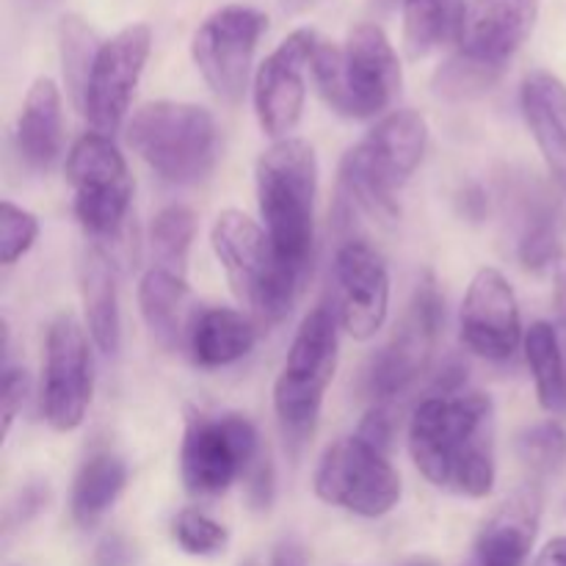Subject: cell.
Masks as SVG:
<instances>
[{"mask_svg": "<svg viewBox=\"0 0 566 566\" xmlns=\"http://www.w3.org/2000/svg\"><path fill=\"white\" fill-rule=\"evenodd\" d=\"M523 116L558 191L566 193V86L553 72H531L520 88Z\"/></svg>", "mask_w": 566, "mask_h": 566, "instance_id": "20", "label": "cell"}, {"mask_svg": "<svg viewBox=\"0 0 566 566\" xmlns=\"http://www.w3.org/2000/svg\"><path fill=\"white\" fill-rule=\"evenodd\" d=\"M442 329V296L431 274L420 276L407 315L396 335L368 368V392L376 403H390L409 390L429 368Z\"/></svg>", "mask_w": 566, "mask_h": 566, "instance_id": "11", "label": "cell"}, {"mask_svg": "<svg viewBox=\"0 0 566 566\" xmlns=\"http://www.w3.org/2000/svg\"><path fill=\"white\" fill-rule=\"evenodd\" d=\"M25 3H33V6H39V3H48V0H25Z\"/></svg>", "mask_w": 566, "mask_h": 566, "instance_id": "43", "label": "cell"}, {"mask_svg": "<svg viewBox=\"0 0 566 566\" xmlns=\"http://www.w3.org/2000/svg\"><path fill=\"white\" fill-rule=\"evenodd\" d=\"M525 357L534 374L539 403L553 415H566V363L556 326L534 324L525 335Z\"/></svg>", "mask_w": 566, "mask_h": 566, "instance_id": "27", "label": "cell"}, {"mask_svg": "<svg viewBox=\"0 0 566 566\" xmlns=\"http://www.w3.org/2000/svg\"><path fill=\"white\" fill-rule=\"evenodd\" d=\"M318 160L302 138H280L258 160V202L265 235L287 269L307 276L315 238Z\"/></svg>", "mask_w": 566, "mask_h": 566, "instance_id": "2", "label": "cell"}, {"mask_svg": "<svg viewBox=\"0 0 566 566\" xmlns=\"http://www.w3.org/2000/svg\"><path fill=\"white\" fill-rule=\"evenodd\" d=\"M138 304L144 324L164 348H177L191 335V291L186 274L153 265L138 285Z\"/></svg>", "mask_w": 566, "mask_h": 566, "instance_id": "22", "label": "cell"}, {"mask_svg": "<svg viewBox=\"0 0 566 566\" xmlns=\"http://www.w3.org/2000/svg\"><path fill=\"white\" fill-rule=\"evenodd\" d=\"M313 81L321 97L348 119H370L396 99L401 64L379 25H357L343 44L321 42L313 55Z\"/></svg>", "mask_w": 566, "mask_h": 566, "instance_id": "4", "label": "cell"}, {"mask_svg": "<svg viewBox=\"0 0 566 566\" xmlns=\"http://www.w3.org/2000/svg\"><path fill=\"white\" fill-rule=\"evenodd\" d=\"M77 280H81L83 310H86V324L94 343L99 346V352L116 354L122 340V321L114 260L103 249L88 247L77 265Z\"/></svg>", "mask_w": 566, "mask_h": 566, "instance_id": "23", "label": "cell"}, {"mask_svg": "<svg viewBox=\"0 0 566 566\" xmlns=\"http://www.w3.org/2000/svg\"><path fill=\"white\" fill-rule=\"evenodd\" d=\"M280 3H282V9L291 11V14H296V11L310 9V6H313L315 0H280Z\"/></svg>", "mask_w": 566, "mask_h": 566, "instance_id": "41", "label": "cell"}, {"mask_svg": "<svg viewBox=\"0 0 566 566\" xmlns=\"http://www.w3.org/2000/svg\"><path fill=\"white\" fill-rule=\"evenodd\" d=\"M263 11L252 6H224L197 28L191 55L210 92L224 103H241L252 72L254 50L263 36Z\"/></svg>", "mask_w": 566, "mask_h": 566, "instance_id": "12", "label": "cell"}, {"mask_svg": "<svg viewBox=\"0 0 566 566\" xmlns=\"http://www.w3.org/2000/svg\"><path fill=\"white\" fill-rule=\"evenodd\" d=\"M171 534L175 542L188 553V556H216L227 547V528L221 523H216L213 517L202 514L199 509H186L175 517L171 525Z\"/></svg>", "mask_w": 566, "mask_h": 566, "instance_id": "31", "label": "cell"}, {"mask_svg": "<svg viewBox=\"0 0 566 566\" xmlns=\"http://www.w3.org/2000/svg\"><path fill=\"white\" fill-rule=\"evenodd\" d=\"M468 0H403V48L409 59L462 42Z\"/></svg>", "mask_w": 566, "mask_h": 566, "instance_id": "25", "label": "cell"}, {"mask_svg": "<svg viewBox=\"0 0 566 566\" xmlns=\"http://www.w3.org/2000/svg\"><path fill=\"white\" fill-rule=\"evenodd\" d=\"M17 153L31 169L44 171L61 155V94L50 77H39L28 88L17 119Z\"/></svg>", "mask_w": 566, "mask_h": 566, "instance_id": "21", "label": "cell"}, {"mask_svg": "<svg viewBox=\"0 0 566 566\" xmlns=\"http://www.w3.org/2000/svg\"><path fill=\"white\" fill-rule=\"evenodd\" d=\"M503 202L517 227V258L525 269H545L564 258L566 205L534 175H512L503 182Z\"/></svg>", "mask_w": 566, "mask_h": 566, "instance_id": "18", "label": "cell"}, {"mask_svg": "<svg viewBox=\"0 0 566 566\" xmlns=\"http://www.w3.org/2000/svg\"><path fill=\"white\" fill-rule=\"evenodd\" d=\"M407 566H440V564L431 562V558H418V562H409Z\"/></svg>", "mask_w": 566, "mask_h": 566, "instance_id": "42", "label": "cell"}, {"mask_svg": "<svg viewBox=\"0 0 566 566\" xmlns=\"http://www.w3.org/2000/svg\"><path fill=\"white\" fill-rule=\"evenodd\" d=\"M25 390H28L25 370L14 368V365H6L3 368V434L6 437H9L11 423H14L22 401H25Z\"/></svg>", "mask_w": 566, "mask_h": 566, "instance_id": "33", "label": "cell"}, {"mask_svg": "<svg viewBox=\"0 0 566 566\" xmlns=\"http://www.w3.org/2000/svg\"><path fill=\"white\" fill-rule=\"evenodd\" d=\"M193 232H197V219H193V213L186 205H169V208L160 210L155 216L153 227H149L155 265L186 274Z\"/></svg>", "mask_w": 566, "mask_h": 566, "instance_id": "29", "label": "cell"}, {"mask_svg": "<svg viewBox=\"0 0 566 566\" xmlns=\"http://www.w3.org/2000/svg\"><path fill=\"white\" fill-rule=\"evenodd\" d=\"M92 403V357L81 321L61 313L44 346L42 409L55 431H75Z\"/></svg>", "mask_w": 566, "mask_h": 566, "instance_id": "13", "label": "cell"}, {"mask_svg": "<svg viewBox=\"0 0 566 566\" xmlns=\"http://www.w3.org/2000/svg\"><path fill=\"white\" fill-rule=\"evenodd\" d=\"M415 468L437 490L486 497L495 486V407L484 392H434L409 423Z\"/></svg>", "mask_w": 566, "mask_h": 566, "instance_id": "1", "label": "cell"}, {"mask_svg": "<svg viewBox=\"0 0 566 566\" xmlns=\"http://www.w3.org/2000/svg\"><path fill=\"white\" fill-rule=\"evenodd\" d=\"M66 180L75 191V216L92 247L103 249L122 243L130 213L133 180L125 158L103 133L77 138L66 160Z\"/></svg>", "mask_w": 566, "mask_h": 566, "instance_id": "8", "label": "cell"}, {"mask_svg": "<svg viewBox=\"0 0 566 566\" xmlns=\"http://www.w3.org/2000/svg\"><path fill=\"white\" fill-rule=\"evenodd\" d=\"M318 44V33L298 28L260 64L254 75V111L260 127L276 142L287 138V133L302 119L304 97H307L304 72L313 66Z\"/></svg>", "mask_w": 566, "mask_h": 566, "instance_id": "15", "label": "cell"}, {"mask_svg": "<svg viewBox=\"0 0 566 566\" xmlns=\"http://www.w3.org/2000/svg\"><path fill=\"white\" fill-rule=\"evenodd\" d=\"M149 50H153V31L142 22L127 25L114 39L103 42L81 105L94 133L108 136L122 125L147 66Z\"/></svg>", "mask_w": 566, "mask_h": 566, "instance_id": "14", "label": "cell"}, {"mask_svg": "<svg viewBox=\"0 0 566 566\" xmlns=\"http://www.w3.org/2000/svg\"><path fill=\"white\" fill-rule=\"evenodd\" d=\"M252 503L254 509H269L271 497H274V470H271L269 459H258V464L252 468Z\"/></svg>", "mask_w": 566, "mask_h": 566, "instance_id": "35", "label": "cell"}, {"mask_svg": "<svg viewBox=\"0 0 566 566\" xmlns=\"http://www.w3.org/2000/svg\"><path fill=\"white\" fill-rule=\"evenodd\" d=\"M315 495L357 517L390 514L401 501V479L390 464V446L363 431L337 440L315 470Z\"/></svg>", "mask_w": 566, "mask_h": 566, "instance_id": "9", "label": "cell"}, {"mask_svg": "<svg viewBox=\"0 0 566 566\" xmlns=\"http://www.w3.org/2000/svg\"><path fill=\"white\" fill-rule=\"evenodd\" d=\"M44 501H48V490H42V486H25V490L20 492V501L11 506V517L20 523V520H28L31 514H36L39 509L44 506Z\"/></svg>", "mask_w": 566, "mask_h": 566, "instance_id": "37", "label": "cell"}, {"mask_svg": "<svg viewBox=\"0 0 566 566\" xmlns=\"http://www.w3.org/2000/svg\"><path fill=\"white\" fill-rule=\"evenodd\" d=\"M429 127L415 111H392L340 164V197L376 221L398 216L396 191L415 175L426 153Z\"/></svg>", "mask_w": 566, "mask_h": 566, "instance_id": "3", "label": "cell"}, {"mask_svg": "<svg viewBox=\"0 0 566 566\" xmlns=\"http://www.w3.org/2000/svg\"><path fill=\"white\" fill-rule=\"evenodd\" d=\"M539 17V0H470L459 55L470 64L503 75Z\"/></svg>", "mask_w": 566, "mask_h": 566, "instance_id": "19", "label": "cell"}, {"mask_svg": "<svg viewBox=\"0 0 566 566\" xmlns=\"http://www.w3.org/2000/svg\"><path fill=\"white\" fill-rule=\"evenodd\" d=\"M127 484V468L119 457L103 451L83 462L72 486V520L81 528H94Z\"/></svg>", "mask_w": 566, "mask_h": 566, "instance_id": "26", "label": "cell"}, {"mask_svg": "<svg viewBox=\"0 0 566 566\" xmlns=\"http://www.w3.org/2000/svg\"><path fill=\"white\" fill-rule=\"evenodd\" d=\"M517 453L536 475H553L566 462V431L556 420H545L517 437Z\"/></svg>", "mask_w": 566, "mask_h": 566, "instance_id": "30", "label": "cell"}, {"mask_svg": "<svg viewBox=\"0 0 566 566\" xmlns=\"http://www.w3.org/2000/svg\"><path fill=\"white\" fill-rule=\"evenodd\" d=\"M210 241L243 307L263 324H280L302 293L304 274L276 258L263 227L241 210L219 213Z\"/></svg>", "mask_w": 566, "mask_h": 566, "instance_id": "5", "label": "cell"}, {"mask_svg": "<svg viewBox=\"0 0 566 566\" xmlns=\"http://www.w3.org/2000/svg\"><path fill=\"white\" fill-rule=\"evenodd\" d=\"M39 238V221L36 216L22 210L20 205L6 199L0 208V260L6 265L17 263L28 249L36 243Z\"/></svg>", "mask_w": 566, "mask_h": 566, "instance_id": "32", "label": "cell"}, {"mask_svg": "<svg viewBox=\"0 0 566 566\" xmlns=\"http://www.w3.org/2000/svg\"><path fill=\"white\" fill-rule=\"evenodd\" d=\"M260 459L258 429L243 415H191L180 448L182 484L197 497L224 495Z\"/></svg>", "mask_w": 566, "mask_h": 566, "instance_id": "10", "label": "cell"}, {"mask_svg": "<svg viewBox=\"0 0 566 566\" xmlns=\"http://www.w3.org/2000/svg\"><path fill=\"white\" fill-rule=\"evenodd\" d=\"M337 321L357 340H368L381 329L390 307V274L370 243L352 241L337 249Z\"/></svg>", "mask_w": 566, "mask_h": 566, "instance_id": "16", "label": "cell"}, {"mask_svg": "<svg viewBox=\"0 0 566 566\" xmlns=\"http://www.w3.org/2000/svg\"><path fill=\"white\" fill-rule=\"evenodd\" d=\"M462 340L479 357L503 363L523 343V321L514 287L497 269H481L462 304Z\"/></svg>", "mask_w": 566, "mask_h": 566, "instance_id": "17", "label": "cell"}, {"mask_svg": "<svg viewBox=\"0 0 566 566\" xmlns=\"http://www.w3.org/2000/svg\"><path fill=\"white\" fill-rule=\"evenodd\" d=\"M269 566H307V553L296 539H285L276 545Z\"/></svg>", "mask_w": 566, "mask_h": 566, "instance_id": "38", "label": "cell"}, {"mask_svg": "<svg viewBox=\"0 0 566 566\" xmlns=\"http://www.w3.org/2000/svg\"><path fill=\"white\" fill-rule=\"evenodd\" d=\"M337 368V318L329 307H315L298 326L280 379L274 385V409L291 446L313 434L324 407L326 387Z\"/></svg>", "mask_w": 566, "mask_h": 566, "instance_id": "7", "label": "cell"}, {"mask_svg": "<svg viewBox=\"0 0 566 566\" xmlns=\"http://www.w3.org/2000/svg\"><path fill=\"white\" fill-rule=\"evenodd\" d=\"M464 566H475V564H473V562H468V564H464Z\"/></svg>", "mask_w": 566, "mask_h": 566, "instance_id": "44", "label": "cell"}, {"mask_svg": "<svg viewBox=\"0 0 566 566\" xmlns=\"http://www.w3.org/2000/svg\"><path fill=\"white\" fill-rule=\"evenodd\" d=\"M136 564V551H133L130 542L119 534L105 536L103 542L94 551L92 566H133Z\"/></svg>", "mask_w": 566, "mask_h": 566, "instance_id": "34", "label": "cell"}, {"mask_svg": "<svg viewBox=\"0 0 566 566\" xmlns=\"http://www.w3.org/2000/svg\"><path fill=\"white\" fill-rule=\"evenodd\" d=\"M553 282H556V287H553V304H556V321H558L556 332L566 346V254L556 265H553Z\"/></svg>", "mask_w": 566, "mask_h": 566, "instance_id": "36", "label": "cell"}, {"mask_svg": "<svg viewBox=\"0 0 566 566\" xmlns=\"http://www.w3.org/2000/svg\"><path fill=\"white\" fill-rule=\"evenodd\" d=\"M59 44H61V66H64V81L70 86L72 99L83 105V94H86L88 77H92L94 61H97L99 48L92 28L75 14H66L59 25Z\"/></svg>", "mask_w": 566, "mask_h": 566, "instance_id": "28", "label": "cell"}, {"mask_svg": "<svg viewBox=\"0 0 566 566\" xmlns=\"http://www.w3.org/2000/svg\"><path fill=\"white\" fill-rule=\"evenodd\" d=\"M486 210H490V197H486L484 188L470 186L468 191H462V213L468 216V219H484Z\"/></svg>", "mask_w": 566, "mask_h": 566, "instance_id": "39", "label": "cell"}, {"mask_svg": "<svg viewBox=\"0 0 566 566\" xmlns=\"http://www.w3.org/2000/svg\"><path fill=\"white\" fill-rule=\"evenodd\" d=\"M258 343V326L230 307H210L191 321L188 348L199 368H224L247 357Z\"/></svg>", "mask_w": 566, "mask_h": 566, "instance_id": "24", "label": "cell"}, {"mask_svg": "<svg viewBox=\"0 0 566 566\" xmlns=\"http://www.w3.org/2000/svg\"><path fill=\"white\" fill-rule=\"evenodd\" d=\"M127 142L144 164L171 186H191L213 171L219 127L202 105L158 99L144 105L127 125Z\"/></svg>", "mask_w": 566, "mask_h": 566, "instance_id": "6", "label": "cell"}, {"mask_svg": "<svg viewBox=\"0 0 566 566\" xmlns=\"http://www.w3.org/2000/svg\"><path fill=\"white\" fill-rule=\"evenodd\" d=\"M534 566H566V536H556L547 542L534 558Z\"/></svg>", "mask_w": 566, "mask_h": 566, "instance_id": "40", "label": "cell"}]
</instances>
